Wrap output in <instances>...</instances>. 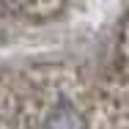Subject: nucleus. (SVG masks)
<instances>
[{
    "mask_svg": "<svg viewBox=\"0 0 129 129\" xmlns=\"http://www.w3.org/2000/svg\"><path fill=\"white\" fill-rule=\"evenodd\" d=\"M41 129H85V118L80 113V107L69 99H58L47 110Z\"/></svg>",
    "mask_w": 129,
    "mask_h": 129,
    "instance_id": "1",
    "label": "nucleus"
}]
</instances>
